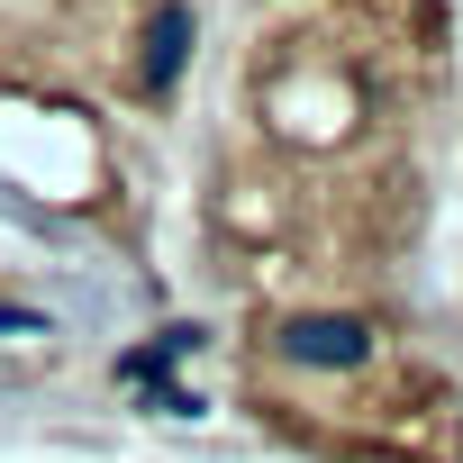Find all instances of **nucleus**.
<instances>
[{
    "label": "nucleus",
    "mask_w": 463,
    "mask_h": 463,
    "mask_svg": "<svg viewBox=\"0 0 463 463\" xmlns=\"http://www.w3.org/2000/svg\"><path fill=\"white\" fill-rule=\"evenodd\" d=\"M273 345H282V364H318V373L373 364V327H364V318H291Z\"/></svg>",
    "instance_id": "obj_1"
}]
</instances>
